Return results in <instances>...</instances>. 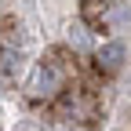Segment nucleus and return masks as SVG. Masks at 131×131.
Here are the masks:
<instances>
[{"label": "nucleus", "mask_w": 131, "mask_h": 131, "mask_svg": "<svg viewBox=\"0 0 131 131\" xmlns=\"http://www.w3.org/2000/svg\"><path fill=\"white\" fill-rule=\"evenodd\" d=\"M95 58H98V69H102V73H117L120 62H124V44L113 40V44H106V47H98Z\"/></svg>", "instance_id": "obj_1"}]
</instances>
